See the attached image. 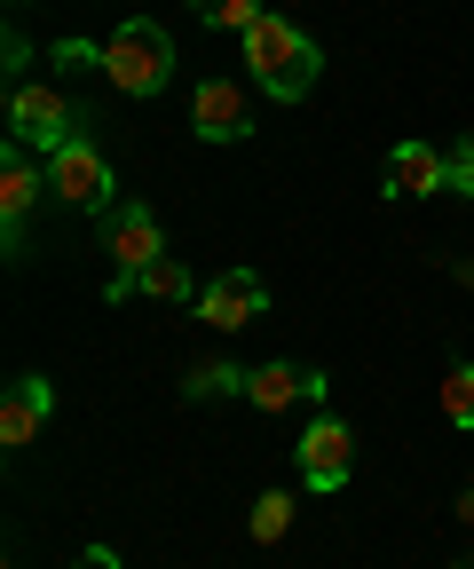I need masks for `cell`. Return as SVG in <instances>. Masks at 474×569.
<instances>
[{"label": "cell", "instance_id": "cell-1", "mask_svg": "<svg viewBox=\"0 0 474 569\" xmlns=\"http://www.w3.org/2000/svg\"><path fill=\"white\" fill-rule=\"evenodd\" d=\"M245 63H253V80L278 96V103H301V96L324 80V56H316V40H309L293 17H261V24L245 32Z\"/></svg>", "mask_w": 474, "mask_h": 569}, {"label": "cell", "instance_id": "cell-2", "mask_svg": "<svg viewBox=\"0 0 474 569\" xmlns=\"http://www.w3.org/2000/svg\"><path fill=\"white\" fill-rule=\"evenodd\" d=\"M190 396H245L253 411H293L301 396H324V372H309V365H206V372H190L182 380Z\"/></svg>", "mask_w": 474, "mask_h": 569}, {"label": "cell", "instance_id": "cell-3", "mask_svg": "<svg viewBox=\"0 0 474 569\" xmlns=\"http://www.w3.org/2000/svg\"><path fill=\"white\" fill-rule=\"evenodd\" d=\"M95 63L111 71L119 96H159V88L174 80V32H159L151 17H127V24L95 48Z\"/></svg>", "mask_w": 474, "mask_h": 569}, {"label": "cell", "instance_id": "cell-4", "mask_svg": "<svg viewBox=\"0 0 474 569\" xmlns=\"http://www.w3.org/2000/svg\"><path fill=\"white\" fill-rule=\"evenodd\" d=\"M48 198L56 206H80V213H111V159L95 134H72L63 151H48Z\"/></svg>", "mask_w": 474, "mask_h": 569}, {"label": "cell", "instance_id": "cell-5", "mask_svg": "<svg viewBox=\"0 0 474 569\" xmlns=\"http://www.w3.org/2000/svg\"><path fill=\"white\" fill-rule=\"evenodd\" d=\"M9 127H17V142H24V151H63V142H72V134H88L80 127V111L72 103H63L56 88H24L17 80V96H9Z\"/></svg>", "mask_w": 474, "mask_h": 569}, {"label": "cell", "instance_id": "cell-6", "mask_svg": "<svg viewBox=\"0 0 474 569\" xmlns=\"http://www.w3.org/2000/svg\"><path fill=\"white\" fill-rule=\"evenodd\" d=\"M349 475H356V436H349V419L316 411V419L301 427V482H309L316 498H332Z\"/></svg>", "mask_w": 474, "mask_h": 569}, {"label": "cell", "instance_id": "cell-7", "mask_svg": "<svg viewBox=\"0 0 474 569\" xmlns=\"http://www.w3.org/2000/svg\"><path fill=\"white\" fill-rule=\"evenodd\" d=\"M103 253H111V269H119V277L151 269V261L167 253V230H159V213H151L143 198H119V206L103 213Z\"/></svg>", "mask_w": 474, "mask_h": 569}, {"label": "cell", "instance_id": "cell-8", "mask_svg": "<svg viewBox=\"0 0 474 569\" xmlns=\"http://www.w3.org/2000/svg\"><path fill=\"white\" fill-rule=\"evenodd\" d=\"M40 190H48V159H32L17 142V151L0 159V238H9V253L24 246V222L40 213Z\"/></svg>", "mask_w": 474, "mask_h": 569}, {"label": "cell", "instance_id": "cell-9", "mask_svg": "<svg viewBox=\"0 0 474 569\" xmlns=\"http://www.w3.org/2000/svg\"><path fill=\"white\" fill-rule=\"evenodd\" d=\"M269 309V284L253 277V269H230V277H214L206 293H198V317H206L214 332H238V325H253Z\"/></svg>", "mask_w": 474, "mask_h": 569}, {"label": "cell", "instance_id": "cell-10", "mask_svg": "<svg viewBox=\"0 0 474 569\" xmlns=\"http://www.w3.org/2000/svg\"><path fill=\"white\" fill-rule=\"evenodd\" d=\"M48 411H56V388H48V372H24L17 388H9V403H0V443L9 451H24L40 427H48Z\"/></svg>", "mask_w": 474, "mask_h": 569}, {"label": "cell", "instance_id": "cell-11", "mask_svg": "<svg viewBox=\"0 0 474 569\" xmlns=\"http://www.w3.org/2000/svg\"><path fill=\"white\" fill-rule=\"evenodd\" d=\"M427 190H451L443 151H427V142H395V151H387V198H427Z\"/></svg>", "mask_w": 474, "mask_h": 569}, {"label": "cell", "instance_id": "cell-12", "mask_svg": "<svg viewBox=\"0 0 474 569\" xmlns=\"http://www.w3.org/2000/svg\"><path fill=\"white\" fill-rule=\"evenodd\" d=\"M190 127L206 134V142H245V103H238V88L230 80H206L190 96Z\"/></svg>", "mask_w": 474, "mask_h": 569}, {"label": "cell", "instance_id": "cell-13", "mask_svg": "<svg viewBox=\"0 0 474 569\" xmlns=\"http://www.w3.org/2000/svg\"><path fill=\"white\" fill-rule=\"evenodd\" d=\"M103 293H111V301H134V293H151V301H190V269H182L174 253H159L151 269H134V277H111Z\"/></svg>", "mask_w": 474, "mask_h": 569}, {"label": "cell", "instance_id": "cell-14", "mask_svg": "<svg viewBox=\"0 0 474 569\" xmlns=\"http://www.w3.org/2000/svg\"><path fill=\"white\" fill-rule=\"evenodd\" d=\"M285 530H293V490H261V498H253V538L278 546Z\"/></svg>", "mask_w": 474, "mask_h": 569}, {"label": "cell", "instance_id": "cell-15", "mask_svg": "<svg viewBox=\"0 0 474 569\" xmlns=\"http://www.w3.org/2000/svg\"><path fill=\"white\" fill-rule=\"evenodd\" d=\"M190 17H206V24H222V32H253L269 9H261V0H190Z\"/></svg>", "mask_w": 474, "mask_h": 569}, {"label": "cell", "instance_id": "cell-16", "mask_svg": "<svg viewBox=\"0 0 474 569\" xmlns=\"http://www.w3.org/2000/svg\"><path fill=\"white\" fill-rule=\"evenodd\" d=\"M443 411H451V427L474 436V365H451L443 372Z\"/></svg>", "mask_w": 474, "mask_h": 569}, {"label": "cell", "instance_id": "cell-17", "mask_svg": "<svg viewBox=\"0 0 474 569\" xmlns=\"http://www.w3.org/2000/svg\"><path fill=\"white\" fill-rule=\"evenodd\" d=\"M443 167H451V190H458V198H474V142H451Z\"/></svg>", "mask_w": 474, "mask_h": 569}, {"label": "cell", "instance_id": "cell-18", "mask_svg": "<svg viewBox=\"0 0 474 569\" xmlns=\"http://www.w3.org/2000/svg\"><path fill=\"white\" fill-rule=\"evenodd\" d=\"M72 569H119V553H111V546H88V553H80Z\"/></svg>", "mask_w": 474, "mask_h": 569}]
</instances>
